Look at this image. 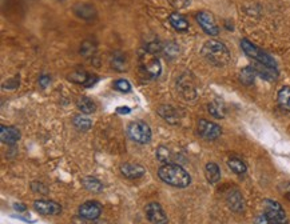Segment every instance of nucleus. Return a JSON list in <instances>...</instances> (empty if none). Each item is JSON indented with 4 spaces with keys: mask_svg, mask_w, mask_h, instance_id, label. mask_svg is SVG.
<instances>
[{
    "mask_svg": "<svg viewBox=\"0 0 290 224\" xmlns=\"http://www.w3.org/2000/svg\"><path fill=\"white\" fill-rule=\"evenodd\" d=\"M158 176L162 182L175 188H186L191 183V176L189 172L175 163H165L163 166L159 167Z\"/></svg>",
    "mask_w": 290,
    "mask_h": 224,
    "instance_id": "1",
    "label": "nucleus"
},
{
    "mask_svg": "<svg viewBox=\"0 0 290 224\" xmlns=\"http://www.w3.org/2000/svg\"><path fill=\"white\" fill-rule=\"evenodd\" d=\"M202 56L214 67H226L230 62V52L224 43L218 40H209L203 44L201 50Z\"/></svg>",
    "mask_w": 290,
    "mask_h": 224,
    "instance_id": "2",
    "label": "nucleus"
},
{
    "mask_svg": "<svg viewBox=\"0 0 290 224\" xmlns=\"http://www.w3.org/2000/svg\"><path fill=\"white\" fill-rule=\"evenodd\" d=\"M139 67L140 72L147 79H155L161 74V63L154 52H151V51H146L143 55H140Z\"/></svg>",
    "mask_w": 290,
    "mask_h": 224,
    "instance_id": "3",
    "label": "nucleus"
},
{
    "mask_svg": "<svg viewBox=\"0 0 290 224\" xmlns=\"http://www.w3.org/2000/svg\"><path fill=\"white\" fill-rule=\"evenodd\" d=\"M241 47H242V50H244V52L248 55L249 58L254 59L255 62L259 63V64L277 68V64H275L274 59L271 58L270 55H267L266 52H263L262 50H259L258 47L254 46L253 43H250L249 40H246V39H244V40L241 42Z\"/></svg>",
    "mask_w": 290,
    "mask_h": 224,
    "instance_id": "4",
    "label": "nucleus"
},
{
    "mask_svg": "<svg viewBox=\"0 0 290 224\" xmlns=\"http://www.w3.org/2000/svg\"><path fill=\"white\" fill-rule=\"evenodd\" d=\"M127 134L131 140L139 144H147L151 140V128L144 122H131L127 126Z\"/></svg>",
    "mask_w": 290,
    "mask_h": 224,
    "instance_id": "5",
    "label": "nucleus"
},
{
    "mask_svg": "<svg viewBox=\"0 0 290 224\" xmlns=\"http://www.w3.org/2000/svg\"><path fill=\"white\" fill-rule=\"evenodd\" d=\"M263 215H265L267 219H270L271 221H275V223H287L286 212L283 211L282 205L277 203L275 200H270V199L263 200Z\"/></svg>",
    "mask_w": 290,
    "mask_h": 224,
    "instance_id": "6",
    "label": "nucleus"
},
{
    "mask_svg": "<svg viewBox=\"0 0 290 224\" xmlns=\"http://www.w3.org/2000/svg\"><path fill=\"white\" fill-rule=\"evenodd\" d=\"M198 134L206 140H215L222 134V128L218 124L202 119L198 122Z\"/></svg>",
    "mask_w": 290,
    "mask_h": 224,
    "instance_id": "7",
    "label": "nucleus"
},
{
    "mask_svg": "<svg viewBox=\"0 0 290 224\" xmlns=\"http://www.w3.org/2000/svg\"><path fill=\"white\" fill-rule=\"evenodd\" d=\"M102 213V204L99 201L89 200L79 207V215L85 220H98Z\"/></svg>",
    "mask_w": 290,
    "mask_h": 224,
    "instance_id": "8",
    "label": "nucleus"
},
{
    "mask_svg": "<svg viewBox=\"0 0 290 224\" xmlns=\"http://www.w3.org/2000/svg\"><path fill=\"white\" fill-rule=\"evenodd\" d=\"M197 22L207 35L217 36L220 34V28L215 23V19L213 18V15H210L209 12H198Z\"/></svg>",
    "mask_w": 290,
    "mask_h": 224,
    "instance_id": "9",
    "label": "nucleus"
},
{
    "mask_svg": "<svg viewBox=\"0 0 290 224\" xmlns=\"http://www.w3.org/2000/svg\"><path fill=\"white\" fill-rule=\"evenodd\" d=\"M144 212H146L147 219L153 224H167V221H169L167 215L165 213L162 205L159 204V203L147 204L146 208H144Z\"/></svg>",
    "mask_w": 290,
    "mask_h": 224,
    "instance_id": "10",
    "label": "nucleus"
},
{
    "mask_svg": "<svg viewBox=\"0 0 290 224\" xmlns=\"http://www.w3.org/2000/svg\"><path fill=\"white\" fill-rule=\"evenodd\" d=\"M34 208L36 212L40 215H46V216H55L62 212V205L52 200H35Z\"/></svg>",
    "mask_w": 290,
    "mask_h": 224,
    "instance_id": "11",
    "label": "nucleus"
},
{
    "mask_svg": "<svg viewBox=\"0 0 290 224\" xmlns=\"http://www.w3.org/2000/svg\"><path fill=\"white\" fill-rule=\"evenodd\" d=\"M226 201H228L229 207H230L233 211H236V212H242L245 209L244 197H242V193H241L238 189H230L228 195H226Z\"/></svg>",
    "mask_w": 290,
    "mask_h": 224,
    "instance_id": "12",
    "label": "nucleus"
},
{
    "mask_svg": "<svg viewBox=\"0 0 290 224\" xmlns=\"http://www.w3.org/2000/svg\"><path fill=\"white\" fill-rule=\"evenodd\" d=\"M0 139L4 144L12 146L20 139V131L12 126H0Z\"/></svg>",
    "mask_w": 290,
    "mask_h": 224,
    "instance_id": "13",
    "label": "nucleus"
},
{
    "mask_svg": "<svg viewBox=\"0 0 290 224\" xmlns=\"http://www.w3.org/2000/svg\"><path fill=\"white\" fill-rule=\"evenodd\" d=\"M120 172L124 178L138 179L142 178L146 174V170L140 164H132V163H124L120 166Z\"/></svg>",
    "mask_w": 290,
    "mask_h": 224,
    "instance_id": "14",
    "label": "nucleus"
},
{
    "mask_svg": "<svg viewBox=\"0 0 290 224\" xmlns=\"http://www.w3.org/2000/svg\"><path fill=\"white\" fill-rule=\"evenodd\" d=\"M75 15L82 18V19H94L97 16V10L91 4H77L74 8Z\"/></svg>",
    "mask_w": 290,
    "mask_h": 224,
    "instance_id": "15",
    "label": "nucleus"
},
{
    "mask_svg": "<svg viewBox=\"0 0 290 224\" xmlns=\"http://www.w3.org/2000/svg\"><path fill=\"white\" fill-rule=\"evenodd\" d=\"M82 184L85 187L87 191L94 193H99L103 191V184L101 183V180L97 178H94V176H85V178L82 179Z\"/></svg>",
    "mask_w": 290,
    "mask_h": 224,
    "instance_id": "16",
    "label": "nucleus"
},
{
    "mask_svg": "<svg viewBox=\"0 0 290 224\" xmlns=\"http://www.w3.org/2000/svg\"><path fill=\"white\" fill-rule=\"evenodd\" d=\"M254 70H255V72H257L259 76L262 77V79H265V80L273 81L277 79V76H278L277 68H274V67L263 66V64H259L258 63V66L255 67Z\"/></svg>",
    "mask_w": 290,
    "mask_h": 224,
    "instance_id": "17",
    "label": "nucleus"
},
{
    "mask_svg": "<svg viewBox=\"0 0 290 224\" xmlns=\"http://www.w3.org/2000/svg\"><path fill=\"white\" fill-rule=\"evenodd\" d=\"M158 114L170 124L178 123V120H179L178 114H177V111H175L171 105H162V107H159Z\"/></svg>",
    "mask_w": 290,
    "mask_h": 224,
    "instance_id": "18",
    "label": "nucleus"
},
{
    "mask_svg": "<svg viewBox=\"0 0 290 224\" xmlns=\"http://www.w3.org/2000/svg\"><path fill=\"white\" fill-rule=\"evenodd\" d=\"M205 175L207 182L214 184V183L220 182L221 179V170L215 163H207L205 167Z\"/></svg>",
    "mask_w": 290,
    "mask_h": 224,
    "instance_id": "19",
    "label": "nucleus"
},
{
    "mask_svg": "<svg viewBox=\"0 0 290 224\" xmlns=\"http://www.w3.org/2000/svg\"><path fill=\"white\" fill-rule=\"evenodd\" d=\"M169 22H170L171 26H173L174 30H177V31L183 32L189 30V22H187L183 16L179 15V14H171V15L169 16Z\"/></svg>",
    "mask_w": 290,
    "mask_h": 224,
    "instance_id": "20",
    "label": "nucleus"
},
{
    "mask_svg": "<svg viewBox=\"0 0 290 224\" xmlns=\"http://www.w3.org/2000/svg\"><path fill=\"white\" fill-rule=\"evenodd\" d=\"M77 104L79 111H82V114H86V115H90V114H94L97 111V104L94 103L93 99H90L87 96L81 97Z\"/></svg>",
    "mask_w": 290,
    "mask_h": 224,
    "instance_id": "21",
    "label": "nucleus"
},
{
    "mask_svg": "<svg viewBox=\"0 0 290 224\" xmlns=\"http://www.w3.org/2000/svg\"><path fill=\"white\" fill-rule=\"evenodd\" d=\"M228 166L229 168L234 172V174L237 175H244L246 174V164H245L241 159L238 158H230L228 160Z\"/></svg>",
    "mask_w": 290,
    "mask_h": 224,
    "instance_id": "22",
    "label": "nucleus"
},
{
    "mask_svg": "<svg viewBox=\"0 0 290 224\" xmlns=\"http://www.w3.org/2000/svg\"><path fill=\"white\" fill-rule=\"evenodd\" d=\"M179 92L189 100L195 97V88L189 80H179Z\"/></svg>",
    "mask_w": 290,
    "mask_h": 224,
    "instance_id": "23",
    "label": "nucleus"
},
{
    "mask_svg": "<svg viewBox=\"0 0 290 224\" xmlns=\"http://www.w3.org/2000/svg\"><path fill=\"white\" fill-rule=\"evenodd\" d=\"M278 103L285 111L290 112V87H282L279 89Z\"/></svg>",
    "mask_w": 290,
    "mask_h": 224,
    "instance_id": "24",
    "label": "nucleus"
},
{
    "mask_svg": "<svg viewBox=\"0 0 290 224\" xmlns=\"http://www.w3.org/2000/svg\"><path fill=\"white\" fill-rule=\"evenodd\" d=\"M255 70L252 67H246V68H242V71L240 72V80L246 85H250L254 83L255 79Z\"/></svg>",
    "mask_w": 290,
    "mask_h": 224,
    "instance_id": "25",
    "label": "nucleus"
},
{
    "mask_svg": "<svg viewBox=\"0 0 290 224\" xmlns=\"http://www.w3.org/2000/svg\"><path fill=\"white\" fill-rule=\"evenodd\" d=\"M72 122H74V126H75L79 131H87V130H90L91 126H93V122H91L89 118H86V116H83V115L75 116Z\"/></svg>",
    "mask_w": 290,
    "mask_h": 224,
    "instance_id": "26",
    "label": "nucleus"
},
{
    "mask_svg": "<svg viewBox=\"0 0 290 224\" xmlns=\"http://www.w3.org/2000/svg\"><path fill=\"white\" fill-rule=\"evenodd\" d=\"M90 75L86 74V72H83V71H75V72H72V74L68 76V79H70V81H74V83H79V84H86V81L89 80Z\"/></svg>",
    "mask_w": 290,
    "mask_h": 224,
    "instance_id": "27",
    "label": "nucleus"
},
{
    "mask_svg": "<svg viewBox=\"0 0 290 224\" xmlns=\"http://www.w3.org/2000/svg\"><path fill=\"white\" fill-rule=\"evenodd\" d=\"M209 111L210 114H211L214 118H217V119H222L225 116L224 107H222V104L217 103V101H213L211 104H209Z\"/></svg>",
    "mask_w": 290,
    "mask_h": 224,
    "instance_id": "28",
    "label": "nucleus"
},
{
    "mask_svg": "<svg viewBox=\"0 0 290 224\" xmlns=\"http://www.w3.org/2000/svg\"><path fill=\"white\" fill-rule=\"evenodd\" d=\"M114 88L120 91V92L127 93L131 91V84H130L127 80H124V79H118V80L114 83Z\"/></svg>",
    "mask_w": 290,
    "mask_h": 224,
    "instance_id": "29",
    "label": "nucleus"
},
{
    "mask_svg": "<svg viewBox=\"0 0 290 224\" xmlns=\"http://www.w3.org/2000/svg\"><path fill=\"white\" fill-rule=\"evenodd\" d=\"M157 158H158V160H161V162L169 163L170 162V151L167 150L166 147L161 146V147L157 150Z\"/></svg>",
    "mask_w": 290,
    "mask_h": 224,
    "instance_id": "30",
    "label": "nucleus"
},
{
    "mask_svg": "<svg viewBox=\"0 0 290 224\" xmlns=\"http://www.w3.org/2000/svg\"><path fill=\"white\" fill-rule=\"evenodd\" d=\"M170 4L177 10H182V8H186L190 4V0H169Z\"/></svg>",
    "mask_w": 290,
    "mask_h": 224,
    "instance_id": "31",
    "label": "nucleus"
},
{
    "mask_svg": "<svg viewBox=\"0 0 290 224\" xmlns=\"http://www.w3.org/2000/svg\"><path fill=\"white\" fill-rule=\"evenodd\" d=\"M254 224H279V223L271 221L270 219H267L263 213H261V215H258V216L254 219Z\"/></svg>",
    "mask_w": 290,
    "mask_h": 224,
    "instance_id": "32",
    "label": "nucleus"
},
{
    "mask_svg": "<svg viewBox=\"0 0 290 224\" xmlns=\"http://www.w3.org/2000/svg\"><path fill=\"white\" fill-rule=\"evenodd\" d=\"M39 84L42 85L43 88H46L47 85L50 84V76H42L39 79Z\"/></svg>",
    "mask_w": 290,
    "mask_h": 224,
    "instance_id": "33",
    "label": "nucleus"
},
{
    "mask_svg": "<svg viewBox=\"0 0 290 224\" xmlns=\"http://www.w3.org/2000/svg\"><path fill=\"white\" fill-rule=\"evenodd\" d=\"M116 112L120 114V115H128V114L131 112V108H130V107H118Z\"/></svg>",
    "mask_w": 290,
    "mask_h": 224,
    "instance_id": "34",
    "label": "nucleus"
},
{
    "mask_svg": "<svg viewBox=\"0 0 290 224\" xmlns=\"http://www.w3.org/2000/svg\"><path fill=\"white\" fill-rule=\"evenodd\" d=\"M14 207H15L16 211H19V212H24V211H26V205L24 204H18V203H15Z\"/></svg>",
    "mask_w": 290,
    "mask_h": 224,
    "instance_id": "35",
    "label": "nucleus"
},
{
    "mask_svg": "<svg viewBox=\"0 0 290 224\" xmlns=\"http://www.w3.org/2000/svg\"><path fill=\"white\" fill-rule=\"evenodd\" d=\"M93 224H106L105 221H103V223H102V221H98V220H94V223Z\"/></svg>",
    "mask_w": 290,
    "mask_h": 224,
    "instance_id": "36",
    "label": "nucleus"
}]
</instances>
